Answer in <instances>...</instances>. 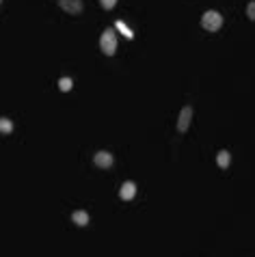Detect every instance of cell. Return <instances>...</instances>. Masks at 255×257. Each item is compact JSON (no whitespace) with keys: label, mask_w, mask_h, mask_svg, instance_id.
Segmentation results:
<instances>
[{"label":"cell","mask_w":255,"mask_h":257,"mask_svg":"<svg viewBox=\"0 0 255 257\" xmlns=\"http://www.w3.org/2000/svg\"><path fill=\"white\" fill-rule=\"evenodd\" d=\"M134 195H137V184L134 182H123L121 188H119V197H121L123 201H130V199H134Z\"/></svg>","instance_id":"obj_6"},{"label":"cell","mask_w":255,"mask_h":257,"mask_svg":"<svg viewBox=\"0 0 255 257\" xmlns=\"http://www.w3.org/2000/svg\"><path fill=\"white\" fill-rule=\"evenodd\" d=\"M58 7L63 11H67V13H83V0H58Z\"/></svg>","instance_id":"obj_5"},{"label":"cell","mask_w":255,"mask_h":257,"mask_svg":"<svg viewBox=\"0 0 255 257\" xmlns=\"http://www.w3.org/2000/svg\"><path fill=\"white\" fill-rule=\"evenodd\" d=\"M0 132H2V134L13 132V123H11L7 117H0Z\"/></svg>","instance_id":"obj_10"},{"label":"cell","mask_w":255,"mask_h":257,"mask_svg":"<svg viewBox=\"0 0 255 257\" xmlns=\"http://www.w3.org/2000/svg\"><path fill=\"white\" fill-rule=\"evenodd\" d=\"M247 18L251 20V22L255 20V2H249L247 4Z\"/></svg>","instance_id":"obj_12"},{"label":"cell","mask_w":255,"mask_h":257,"mask_svg":"<svg viewBox=\"0 0 255 257\" xmlns=\"http://www.w3.org/2000/svg\"><path fill=\"white\" fill-rule=\"evenodd\" d=\"M100 48H102V52H104L106 57H113V54L117 52V35H115V30L113 29H106L104 32H102Z\"/></svg>","instance_id":"obj_1"},{"label":"cell","mask_w":255,"mask_h":257,"mask_svg":"<svg viewBox=\"0 0 255 257\" xmlns=\"http://www.w3.org/2000/svg\"><path fill=\"white\" fill-rule=\"evenodd\" d=\"M216 162H219L221 169H227L229 167V162H231V154L227 149H221L219 154H216Z\"/></svg>","instance_id":"obj_8"},{"label":"cell","mask_w":255,"mask_h":257,"mask_svg":"<svg viewBox=\"0 0 255 257\" xmlns=\"http://www.w3.org/2000/svg\"><path fill=\"white\" fill-rule=\"evenodd\" d=\"M72 221L78 227H86L89 225V214H86L85 210H76V212H72Z\"/></svg>","instance_id":"obj_7"},{"label":"cell","mask_w":255,"mask_h":257,"mask_svg":"<svg viewBox=\"0 0 255 257\" xmlns=\"http://www.w3.org/2000/svg\"><path fill=\"white\" fill-rule=\"evenodd\" d=\"M201 26L210 32H216L223 26V15H221L219 11H205L201 15Z\"/></svg>","instance_id":"obj_2"},{"label":"cell","mask_w":255,"mask_h":257,"mask_svg":"<svg viewBox=\"0 0 255 257\" xmlns=\"http://www.w3.org/2000/svg\"><path fill=\"white\" fill-rule=\"evenodd\" d=\"M0 4H2V0H0Z\"/></svg>","instance_id":"obj_14"},{"label":"cell","mask_w":255,"mask_h":257,"mask_svg":"<svg viewBox=\"0 0 255 257\" xmlns=\"http://www.w3.org/2000/svg\"><path fill=\"white\" fill-rule=\"evenodd\" d=\"M72 86H74V80L72 78H61V80H58V89H61L63 93L72 91Z\"/></svg>","instance_id":"obj_11"},{"label":"cell","mask_w":255,"mask_h":257,"mask_svg":"<svg viewBox=\"0 0 255 257\" xmlns=\"http://www.w3.org/2000/svg\"><path fill=\"white\" fill-rule=\"evenodd\" d=\"M191 121H193V106H184L182 113H180V119H177V132H186L191 128Z\"/></svg>","instance_id":"obj_3"},{"label":"cell","mask_w":255,"mask_h":257,"mask_svg":"<svg viewBox=\"0 0 255 257\" xmlns=\"http://www.w3.org/2000/svg\"><path fill=\"white\" fill-rule=\"evenodd\" d=\"M115 29H117L119 32H123V37H126V39H134V32H132V30H130V29H128V26H126V24H123V22H121V20H119V22H117V24H115Z\"/></svg>","instance_id":"obj_9"},{"label":"cell","mask_w":255,"mask_h":257,"mask_svg":"<svg viewBox=\"0 0 255 257\" xmlns=\"http://www.w3.org/2000/svg\"><path fill=\"white\" fill-rule=\"evenodd\" d=\"M93 162H95V167H100V169H111L115 158H113L111 151H97L93 156Z\"/></svg>","instance_id":"obj_4"},{"label":"cell","mask_w":255,"mask_h":257,"mask_svg":"<svg viewBox=\"0 0 255 257\" xmlns=\"http://www.w3.org/2000/svg\"><path fill=\"white\" fill-rule=\"evenodd\" d=\"M100 4H102V7H104L106 11H111V9H115L117 0H100Z\"/></svg>","instance_id":"obj_13"}]
</instances>
